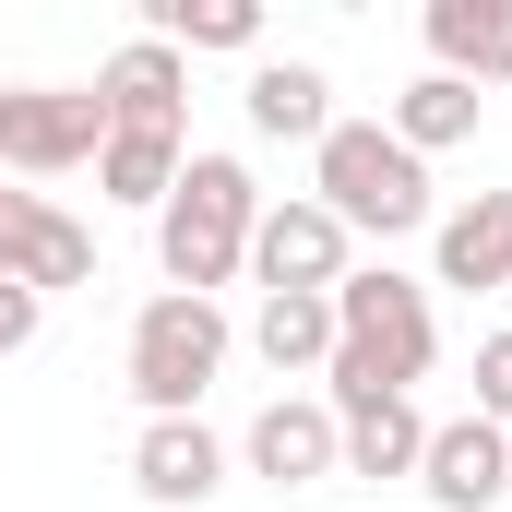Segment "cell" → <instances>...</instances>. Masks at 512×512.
Returning <instances> with one entry per match:
<instances>
[{
	"label": "cell",
	"instance_id": "cell-22",
	"mask_svg": "<svg viewBox=\"0 0 512 512\" xmlns=\"http://www.w3.org/2000/svg\"><path fill=\"white\" fill-rule=\"evenodd\" d=\"M12 215H24V191H0V227H12Z\"/></svg>",
	"mask_w": 512,
	"mask_h": 512
},
{
	"label": "cell",
	"instance_id": "cell-1",
	"mask_svg": "<svg viewBox=\"0 0 512 512\" xmlns=\"http://www.w3.org/2000/svg\"><path fill=\"white\" fill-rule=\"evenodd\" d=\"M429 358H441V310H429V286L393 274V262H358V274L334 286V358H322L334 429L370 417V405H393V393H417Z\"/></svg>",
	"mask_w": 512,
	"mask_h": 512
},
{
	"label": "cell",
	"instance_id": "cell-9",
	"mask_svg": "<svg viewBox=\"0 0 512 512\" xmlns=\"http://www.w3.org/2000/svg\"><path fill=\"white\" fill-rule=\"evenodd\" d=\"M96 108H108V131H191V60L179 48H155V36H131V48H108L96 60V84H84Z\"/></svg>",
	"mask_w": 512,
	"mask_h": 512
},
{
	"label": "cell",
	"instance_id": "cell-10",
	"mask_svg": "<svg viewBox=\"0 0 512 512\" xmlns=\"http://www.w3.org/2000/svg\"><path fill=\"white\" fill-rule=\"evenodd\" d=\"M131 489L167 512H203L227 489V441L203 429V417H143V441H131Z\"/></svg>",
	"mask_w": 512,
	"mask_h": 512
},
{
	"label": "cell",
	"instance_id": "cell-8",
	"mask_svg": "<svg viewBox=\"0 0 512 512\" xmlns=\"http://www.w3.org/2000/svg\"><path fill=\"white\" fill-rule=\"evenodd\" d=\"M417 489H429L441 512H489V501L512 489V429H501V417H477V405L441 417L429 453H417Z\"/></svg>",
	"mask_w": 512,
	"mask_h": 512
},
{
	"label": "cell",
	"instance_id": "cell-12",
	"mask_svg": "<svg viewBox=\"0 0 512 512\" xmlns=\"http://www.w3.org/2000/svg\"><path fill=\"white\" fill-rule=\"evenodd\" d=\"M429 72L512 84V0H429Z\"/></svg>",
	"mask_w": 512,
	"mask_h": 512
},
{
	"label": "cell",
	"instance_id": "cell-16",
	"mask_svg": "<svg viewBox=\"0 0 512 512\" xmlns=\"http://www.w3.org/2000/svg\"><path fill=\"white\" fill-rule=\"evenodd\" d=\"M179 167H191V131H108L96 143V191L108 203H143V215L179 191Z\"/></svg>",
	"mask_w": 512,
	"mask_h": 512
},
{
	"label": "cell",
	"instance_id": "cell-17",
	"mask_svg": "<svg viewBox=\"0 0 512 512\" xmlns=\"http://www.w3.org/2000/svg\"><path fill=\"white\" fill-rule=\"evenodd\" d=\"M393 143H405V155H417V167H429V155H453V143H477V84H453V72H417V84H405V96H393Z\"/></svg>",
	"mask_w": 512,
	"mask_h": 512
},
{
	"label": "cell",
	"instance_id": "cell-23",
	"mask_svg": "<svg viewBox=\"0 0 512 512\" xmlns=\"http://www.w3.org/2000/svg\"><path fill=\"white\" fill-rule=\"evenodd\" d=\"M0 96H12V84H0Z\"/></svg>",
	"mask_w": 512,
	"mask_h": 512
},
{
	"label": "cell",
	"instance_id": "cell-6",
	"mask_svg": "<svg viewBox=\"0 0 512 512\" xmlns=\"http://www.w3.org/2000/svg\"><path fill=\"white\" fill-rule=\"evenodd\" d=\"M251 274H262V298H334L358 274V239L310 191H286V203H262V227H251Z\"/></svg>",
	"mask_w": 512,
	"mask_h": 512
},
{
	"label": "cell",
	"instance_id": "cell-2",
	"mask_svg": "<svg viewBox=\"0 0 512 512\" xmlns=\"http://www.w3.org/2000/svg\"><path fill=\"white\" fill-rule=\"evenodd\" d=\"M251 227H262V179L239 155H191L179 191L155 203V262L179 298H215L227 274H251Z\"/></svg>",
	"mask_w": 512,
	"mask_h": 512
},
{
	"label": "cell",
	"instance_id": "cell-21",
	"mask_svg": "<svg viewBox=\"0 0 512 512\" xmlns=\"http://www.w3.org/2000/svg\"><path fill=\"white\" fill-rule=\"evenodd\" d=\"M36 322H48V298H24V286H0V358H12V346H36Z\"/></svg>",
	"mask_w": 512,
	"mask_h": 512
},
{
	"label": "cell",
	"instance_id": "cell-7",
	"mask_svg": "<svg viewBox=\"0 0 512 512\" xmlns=\"http://www.w3.org/2000/svg\"><path fill=\"white\" fill-rule=\"evenodd\" d=\"M239 453H251V477H274V489H322V477H346V429H334L322 393H274Z\"/></svg>",
	"mask_w": 512,
	"mask_h": 512
},
{
	"label": "cell",
	"instance_id": "cell-18",
	"mask_svg": "<svg viewBox=\"0 0 512 512\" xmlns=\"http://www.w3.org/2000/svg\"><path fill=\"white\" fill-rule=\"evenodd\" d=\"M155 48H227V60H262V0H155V24H143Z\"/></svg>",
	"mask_w": 512,
	"mask_h": 512
},
{
	"label": "cell",
	"instance_id": "cell-3",
	"mask_svg": "<svg viewBox=\"0 0 512 512\" xmlns=\"http://www.w3.org/2000/svg\"><path fill=\"white\" fill-rule=\"evenodd\" d=\"M310 203H322L346 239H405V227H441L429 167H417L382 120H334L322 143H310Z\"/></svg>",
	"mask_w": 512,
	"mask_h": 512
},
{
	"label": "cell",
	"instance_id": "cell-5",
	"mask_svg": "<svg viewBox=\"0 0 512 512\" xmlns=\"http://www.w3.org/2000/svg\"><path fill=\"white\" fill-rule=\"evenodd\" d=\"M96 143H108V108L84 84H12L0 96V167L12 179H72V167H96Z\"/></svg>",
	"mask_w": 512,
	"mask_h": 512
},
{
	"label": "cell",
	"instance_id": "cell-19",
	"mask_svg": "<svg viewBox=\"0 0 512 512\" xmlns=\"http://www.w3.org/2000/svg\"><path fill=\"white\" fill-rule=\"evenodd\" d=\"M417 453H429V417H417V393H393L370 417H346V477H417Z\"/></svg>",
	"mask_w": 512,
	"mask_h": 512
},
{
	"label": "cell",
	"instance_id": "cell-14",
	"mask_svg": "<svg viewBox=\"0 0 512 512\" xmlns=\"http://www.w3.org/2000/svg\"><path fill=\"white\" fill-rule=\"evenodd\" d=\"M429 251H441V286H512V191L453 203V215L429 227Z\"/></svg>",
	"mask_w": 512,
	"mask_h": 512
},
{
	"label": "cell",
	"instance_id": "cell-15",
	"mask_svg": "<svg viewBox=\"0 0 512 512\" xmlns=\"http://www.w3.org/2000/svg\"><path fill=\"white\" fill-rule=\"evenodd\" d=\"M251 358L274 382H322V358H334V298H262L251 310Z\"/></svg>",
	"mask_w": 512,
	"mask_h": 512
},
{
	"label": "cell",
	"instance_id": "cell-4",
	"mask_svg": "<svg viewBox=\"0 0 512 512\" xmlns=\"http://www.w3.org/2000/svg\"><path fill=\"white\" fill-rule=\"evenodd\" d=\"M227 346H239V334H227L215 298H179V286L143 298V310H131V405H143V417H191V405L215 393V370H227Z\"/></svg>",
	"mask_w": 512,
	"mask_h": 512
},
{
	"label": "cell",
	"instance_id": "cell-11",
	"mask_svg": "<svg viewBox=\"0 0 512 512\" xmlns=\"http://www.w3.org/2000/svg\"><path fill=\"white\" fill-rule=\"evenodd\" d=\"M84 274H96V227H72L60 203H36V191H24V215L0 227V286L60 298V286H84Z\"/></svg>",
	"mask_w": 512,
	"mask_h": 512
},
{
	"label": "cell",
	"instance_id": "cell-13",
	"mask_svg": "<svg viewBox=\"0 0 512 512\" xmlns=\"http://www.w3.org/2000/svg\"><path fill=\"white\" fill-rule=\"evenodd\" d=\"M239 108H251L262 143H322L334 131V72L322 60H251V96Z\"/></svg>",
	"mask_w": 512,
	"mask_h": 512
},
{
	"label": "cell",
	"instance_id": "cell-20",
	"mask_svg": "<svg viewBox=\"0 0 512 512\" xmlns=\"http://www.w3.org/2000/svg\"><path fill=\"white\" fill-rule=\"evenodd\" d=\"M477 417H501V429H512V334L477 346Z\"/></svg>",
	"mask_w": 512,
	"mask_h": 512
}]
</instances>
